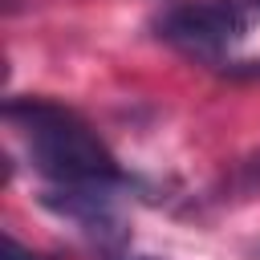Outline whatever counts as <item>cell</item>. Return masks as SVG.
Returning <instances> with one entry per match:
<instances>
[{"label": "cell", "mask_w": 260, "mask_h": 260, "mask_svg": "<svg viewBox=\"0 0 260 260\" xmlns=\"http://www.w3.org/2000/svg\"><path fill=\"white\" fill-rule=\"evenodd\" d=\"M154 28H158V37L167 45H175L187 57H203V61L223 57L248 32V24L240 20V12L228 0H187V4H175V8H167L154 20Z\"/></svg>", "instance_id": "2"}, {"label": "cell", "mask_w": 260, "mask_h": 260, "mask_svg": "<svg viewBox=\"0 0 260 260\" xmlns=\"http://www.w3.org/2000/svg\"><path fill=\"white\" fill-rule=\"evenodd\" d=\"M236 12H240V20L252 28V24H260V0H228Z\"/></svg>", "instance_id": "4"}, {"label": "cell", "mask_w": 260, "mask_h": 260, "mask_svg": "<svg viewBox=\"0 0 260 260\" xmlns=\"http://www.w3.org/2000/svg\"><path fill=\"white\" fill-rule=\"evenodd\" d=\"M0 260H45V256H37L32 248H24V244H16L12 236H4V256Z\"/></svg>", "instance_id": "3"}, {"label": "cell", "mask_w": 260, "mask_h": 260, "mask_svg": "<svg viewBox=\"0 0 260 260\" xmlns=\"http://www.w3.org/2000/svg\"><path fill=\"white\" fill-rule=\"evenodd\" d=\"M8 122L24 134V146L45 179L57 187H98V183H118V162L110 146L65 106L45 102V98H20L8 102Z\"/></svg>", "instance_id": "1"}]
</instances>
